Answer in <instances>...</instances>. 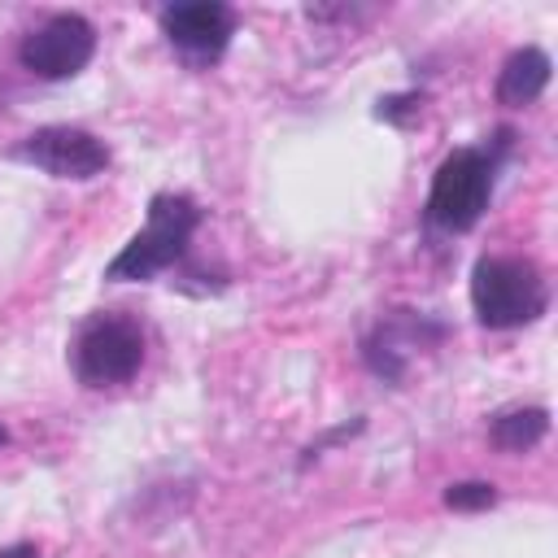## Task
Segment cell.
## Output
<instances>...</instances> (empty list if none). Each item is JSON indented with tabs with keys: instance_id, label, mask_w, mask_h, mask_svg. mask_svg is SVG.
Instances as JSON below:
<instances>
[{
	"instance_id": "11",
	"label": "cell",
	"mask_w": 558,
	"mask_h": 558,
	"mask_svg": "<svg viewBox=\"0 0 558 558\" xmlns=\"http://www.w3.org/2000/svg\"><path fill=\"white\" fill-rule=\"evenodd\" d=\"M493 501H497V488L484 480H462V484L445 488V506H453V510H484Z\"/></svg>"
},
{
	"instance_id": "9",
	"label": "cell",
	"mask_w": 558,
	"mask_h": 558,
	"mask_svg": "<svg viewBox=\"0 0 558 558\" xmlns=\"http://www.w3.org/2000/svg\"><path fill=\"white\" fill-rule=\"evenodd\" d=\"M549 83V57L541 48H519L506 57L497 74V100L501 105H532Z\"/></svg>"
},
{
	"instance_id": "4",
	"label": "cell",
	"mask_w": 558,
	"mask_h": 558,
	"mask_svg": "<svg viewBox=\"0 0 558 558\" xmlns=\"http://www.w3.org/2000/svg\"><path fill=\"white\" fill-rule=\"evenodd\" d=\"M144 362V331L122 314H96L74 340V371L87 388L126 384Z\"/></svg>"
},
{
	"instance_id": "12",
	"label": "cell",
	"mask_w": 558,
	"mask_h": 558,
	"mask_svg": "<svg viewBox=\"0 0 558 558\" xmlns=\"http://www.w3.org/2000/svg\"><path fill=\"white\" fill-rule=\"evenodd\" d=\"M0 558H39V549L35 545H9V549H0Z\"/></svg>"
},
{
	"instance_id": "7",
	"label": "cell",
	"mask_w": 558,
	"mask_h": 558,
	"mask_svg": "<svg viewBox=\"0 0 558 558\" xmlns=\"http://www.w3.org/2000/svg\"><path fill=\"white\" fill-rule=\"evenodd\" d=\"M161 31L192 61H214L227 48V39L235 35V13L227 4H214V0L174 4V9L161 13Z\"/></svg>"
},
{
	"instance_id": "5",
	"label": "cell",
	"mask_w": 558,
	"mask_h": 558,
	"mask_svg": "<svg viewBox=\"0 0 558 558\" xmlns=\"http://www.w3.org/2000/svg\"><path fill=\"white\" fill-rule=\"evenodd\" d=\"M92 52H96V31H92V22L78 17V13H57V17H48V22L35 26V31L22 39V48H17L22 65H26L35 78H74V74L92 61Z\"/></svg>"
},
{
	"instance_id": "13",
	"label": "cell",
	"mask_w": 558,
	"mask_h": 558,
	"mask_svg": "<svg viewBox=\"0 0 558 558\" xmlns=\"http://www.w3.org/2000/svg\"><path fill=\"white\" fill-rule=\"evenodd\" d=\"M0 440H4V432H0Z\"/></svg>"
},
{
	"instance_id": "2",
	"label": "cell",
	"mask_w": 558,
	"mask_h": 558,
	"mask_svg": "<svg viewBox=\"0 0 558 558\" xmlns=\"http://www.w3.org/2000/svg\"><path fill=\"white\" fill-rule=\"evenodd\" d=\"M201 222V209L187 201V196H153L148 205V227L140 235L126 240V248L109 262V279H153L157 270L174 266L183 253H187V240Z\"/></svg>"
},
{
	"instance_id": "10",
	"label": "cell",
	"mask_w": 558,
	"mask_h": 558,
	"mask_svg": "<svg viewBox=\"0 0 558 558\" xmlns=\"http://www.w3.org/2000/svg\"><path fill=\"white\" fill-rule=\"evenodd\" d=\"M545 432H549V414H545L541 405L501 410V414L493 418V427H488L493 445H497V449H506V453H523V449H532Z\"/></svg>"
},
{
	"instance_id": "6",
	"label": "cell",
	"mask_w": 558,
	"mask_h": 558,
	"mask_svg": "<svg viewBox=\"0 0 558 558\" xmlns=\"http://www.w3.org/2000/svg\"><path fill=\"white\" fill-rule=\"evenodd\" d=\"M13 153L57 179H96L109 166V148L92 131H78V126H39Z\"/></svg>"
},
{
	"instance_id": "3",
	"label": "cell",
	"mask_w": 558,
	"mask_h": 558,
	"mask_svg": "<svg viewBox=\"0 0 558 558\" xmlns=\"http://www.w3.org/2000/svg\"><path fill=\"white\" fill-rule=\"evenodd\" d=\"M493 192V157L480 148H458L440 161L427 196V218L445 231H466L480 222Z\"/></svg>"
},
{
	"instance_id": "8",
	"label": "cell",
	"mask_w": 558,
	"mask_h": 558,
	"mask_svg": "<svg viewBox=\"0 0 558 558\" xmlns=\"http://www.w3.org/2000/svg\"><path fill=\"white\" fill-rule=\"evenodd\" d=\"M423 340H440V327L427 323V318H410V310H401L397 318L379 323V331L366 340V362H371L379 375L397 379V375L405 371V357L414 353V344L423 349Z\"/></svg>"
},
{
	"instance_id": "1",
	"label": "cell",
	"mask_w": 558,
	"mask_h": 558,
	"mask_svg": "<svg viewBox=\"0 0 558 558\" xmlns=\"http://www.w3.org/2000/svg\"><path fill=\"white\" fill-rule=\"evenodd\" d=\"M545 279L523 257H480L471 270V305L484 327H527L545 314Z\"/></svg>"
}]
</instances>
